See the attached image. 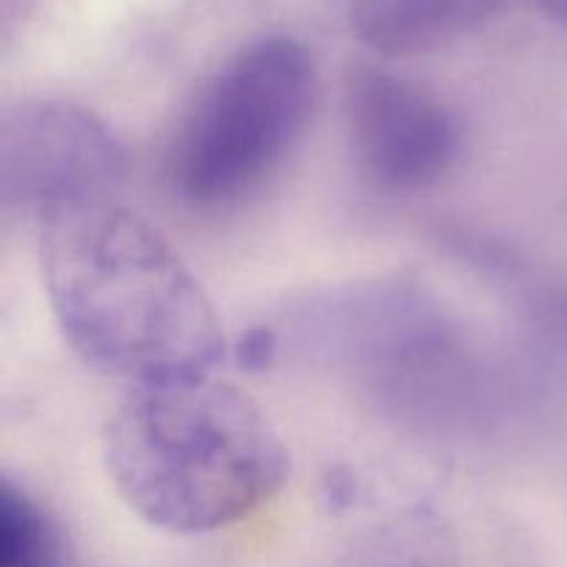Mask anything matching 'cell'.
<instances>
[{
  "label": "cell",
  "mask_w": 567,
  "mask_h": 567,
  "mask_svg": "<svg viewBox=\"0 0 567 567\" xmlns=\"http://www.w3.org/2000/svg\"><path fill=\"white\" fill-rule=\"evenodd\" d=\"M319 97L316 61L291 37H264L233 53L177 116L164 147V183L194 210L252 197L308 133Z\"/></svg>",
  "instance_id": "3957f363"
},
{
  "label": "cell",
  "mask_w": 567,
  "mask_h": 567,
  "mask_svg": "<svg viewBox=\"0 0 567 567\" xmlns=\"http://www.w3.org/2000/svg\"><path fill=\"white\" fill-rule=\"evenodd\" d=\"M125 175V150L92 111L37 100L0 122V197L44 225L64 210L111 199Z\"/></svg>",
  "instance_id": "277c9868"
},
{
  "label": "cell",
  "mask_w": 567,
  "mask_h": 567,
  "mask_svg": "<svg viewBox=\"0 0 567 567\" xmlns=\"http://www.w3.org/2000/svg\"><path fill=\"white\" fill-rule=\"evenodd\" d=\"M347 131L358 166L391 192H426L460 158V122L413 78L365 66L349 78Z\"/></svg>",
  "instance_id": "5b68a950"
},
{
  "label": "cell",
  "mask_w": 567,
  "mask_h": 567,
  "mask_svg": "<svg viewBox=\"0 0 567 567\" xmlns=\"http://www.w3.org/2000/svg\"><path fill=\"white\" fill-rule=\"evenodd\" d=\"M39 264L61 336L92 369L136 388L210 377L225 358L205 288L133 210L103 199L53 216Z\"/></svg>",
  "instance_id": "6da1fadb"
},
{
  "label": "cell",
  "mask_w": 567,
  "mask_h": 567,
  "mask_svg": "<svg viewBox=\"0 0 567 567\" xmlns=\"http://www.w3.org/2000/svg\"><path fill=\"white\" fill-rule=\"evenodd\" d=\"M507 0H349L352 33L382 55H421L502 14Z\"/></svg>",
  "instance_id": "8992f818"
},
{
  "label": "cell",
  "mask_w": 567,
  "mask_h": 567,
  "mask_svg": "<svg viewBox=\"0 0 567 567\" xmlns=\"http://www.w3.org/2000/svg\"><path fill=\"white\" fill-rule=\"evenodd\" d=\"M535 3L540 6L548 20H554L567 31V0H535Z\"/></svg>",
  "instance_id": "30bf717a"
},
{
  "label": "cell",
  "mask_w": 567,
  "mask_h": 567,
  "mask_svg": "<svg viewBox=\"0 0 567 567\" xmlns=\"http://www.w3.org/2000/svg\"><path fill=\"white\" fill-rule=\"evenodd\" d=\"M0 567H70L59 524L9 480L0 487Z\"/></svg>",
  "instance_id": "ba28073f"
},
{
  "label": "cell",
  "mask_w": 567,
  "mask_h": 567,
  "mask_svg": "<svg viewBox=\"0 0 567 567\" xmlns=\"http://www.w3.org/2000/svg\"><path fill=\"white\" fill-rule=\"evenodd\" d=\"M103 460L122 502L175 535L238 524L280 491L288 471L258 404L210 377L131 388L105 424Z\"/></svg>",
  "instance_id": "7a4b0ae2"
},
{
  "label": "cell",
  "mask_w": 567,
  "mask_h": 567,
  "mask_svg": "<svg viewBox=\"0 0 567 567\" xmlns=\"http://www.w3.org/2000/svg\"><path fill=\"white\" fill-rule=\"evenodd\" d=\"M277 354H280V332L269 324L249 327L241 336L236 347V363L244 371H266L275 365Z\"/></svg>",
  "instance_id": "9c48e42d"
},
{
  "label": "cell",
  "mask_w": 567,
  "mask_h": 567,
  "mask_svg": "<svg viewBox=\"0 0 567 567\" xmlns=\"http://www.w3.org/2000/svg\"><path fill=\"white\" fill-rule=\"evenodd\" d=\"M347 567H463V557L435 509L408 507L365 529Z\"/></svg>",
  "instance_id": "52a82bcc"
}]
</instances>
